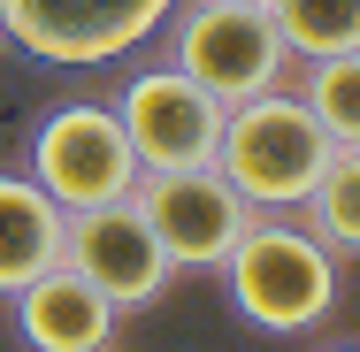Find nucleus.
<instances>
[{
  "instance_id": "nucleus-11",
  "label": "nucleus",
  "mask_w": 360,
  "mask_h": 352,
  "mask_svg": "<svg viewBox=\"0 0 360 352\" xmlns=\"http://www.w3.org/2000/svg\"><path fill=\"white\" fill-rule=\"evenodd\" d=\"M269 23L291 62H322L360 46V0H269Z\"/></svg>"
},
{
  "instance_id": "nucleus-7",
  "label": "nucleus",
  "mask_w": 360,
  "mask_h": 352,
  "mask_svg": "<svg viewBox=\"0 0 360 352\" xmlns=\"http://www.w3.org/2000/svg\"><path fill=\"white\" fill-rule=\"evenodd\" d=\"M62 268L84 276L115 314H139L153 306L161 291H169V253H161V237L146 230V214L131 200H108V207H77L62 214Z\"/></svg>"
},
{
  "instance_id": "nucleus-8",
  "label": "nucleus",
  "mask_w": 360,
  "mask_h": 352,
  "mask_svg": "<svg viewBox=\"0 0 360 352\" xmlns=\"http://www.w3.org/2000/svg\"><path fill=\"white\" fill-rule=\"evenodd\" d=\"M123 138L139 153V169H200L215 161V138H222V100H207L200 84L169 62L153 70H131V84L108 100Z\"/></svg>"
},
{
  "instance_id": "nucleus-13",
  "label": "nucleus",
  "mask_w": 360,
  "mask_h": 352,
  "mask_svg": "<svg viewBox=\"0 0 360 352\" xmlns=\"http://www.w3.org/2000/svg\"><path fill=\"white\" fill-rule=\"evenodd\" d=\"M299 214H307V230H314L330 253H360V145H338V153H330L314 200Z\"/></svg>"
},
{
  "instance_id": "nucleus-2",
  "label": "nucleus",
  "mask_w": 360,
  "mask_h": 352,
  "mask_svg": "<svg viewBox=\"0 0 360 352\" xmlns=\"http://www.w3.org/2000/svg\"><path fill=\"white\" fill-rule=\"evenodd\" d=\"M330 131L307 115V100L276 84V92H253L238 107H222V138H215V169L222 184L245 200L253 214H299L314 200L322 169H330Z\"/></svg>"
},
{
  "instance_id": "nucleus-1",
  "label": "nucleus",
  "mask_w": 360,
  "mask_h": 352,
  "mask_svg": "<svg viewBox=\"0 0 360 352\" xmlns=\"http://www.w3.org/2000/svg\"><path fill=\"white\" fill-rule=\"evenodd\" d=\"M215 276L230 314L261 337H307L338 306V253L307 230V214H253Z\"/></svg>"
},
{
  "instance_id": "nucleus-14",
  "label": "nucleus",
  "mask_w": 360,
  "mask_h": 352,
  "mask_svg": "<svg viewBox=\"0 0 360 352\" xmlns=\"http://www.w3.org/2000/svg\"><path fill=\"white\" fill-rule=\"evenodd\" d=\"M322 352H360V337H338V345H322Z\"/></svg>"
},
{
  "instance_id": "nucleus-4",
  "label": "nucleus",
  "mask_w": 360,
  "mask_h": 352,
  "mask_svg": "<svg viewBox=\"0 0 360 352\" xmlns=\"http://www.w3.org/2000/svg\"><path fill=\"white\" fill-rule=\"evenodd\" d=\"M23 176H31L62 214H77V207L131 200L139 153H131V138H123V123H115L108 100H62V107H46V115L31 123Z\"/></svg>"
},
{
  "instance_id": "nucleus-9",
  "label": "nucleus",
  "mask_w": 360,
  "mask_h": 352,
  "mask_svg": "<svg viewBox=\"0 0 360 352\" xmlns=\"http://www.w3.org/2000/svg\"><path fill=\"white\" fill-rule=\"evenodd\" d=\"M8 306H15V337L31 352H108L115 345V322H123V314L84 276H70L62 261H54L46 276H31Z\"/></svg>"
},
{
  "instance_id": "nucleus-12",
  "label": "nucleus",
  "mask_w": 360,
  "mask_h": 352,
  "mask_svg": "<svg viewBox=\"0 0 360 352\" xmlns=\"http://www.w3.org/2000/svg\"><path fill=\"white\" fill-rule=\"evenodd\" d=\"M299 100H307V115L330 131V145H360V46L307 62Z\"/></svg>"
},
{
  "instance_id": "nucleus-5",
  "label": "nucleus",
  "mask_w": 360,
  "mask_h": 352,
  "mask_svg": "<svg viewBox=\"0 0 360 352\" xmlns=\"http://www.w3.org/2000/svg\"><path fill=\"white\" fill-rule=\"evenodd\" d=\"M176 0H0V39L54 70H108L139 54Z\"/></svg>"
},
{
  "instance_id": "nucleus-6",
  "label": "nucleus",
  "mask_w": 360,
  "mask_h": 352,
  "mask_svg": "<svg viewBox=\"0 0 360 352\" xmlns=\"http://www.w3.org/2000/svg\"><path fill=\"white\" fill-rule=\"evenodd\" d=\"M131 207L146 214V230L161 237L169 268H222V253L245 237L253 207L222 184L215 161L200 169H139L131 184Z\"/></svg>"
},
{
  "instance_id": "nucleus-3",
  "label": "nucleus",
  "mask_w": 360,
  "mask_h": 352,
  "mask_svg": "<svg viewBox=\"0 0 360 352\" xmlns=\"http://www.w3.org/2000/svg\"><path fill=\"white\" fill-rule=\"evenodd\" d=\"M169 70H184L207 100L238 107L253 92H276L291 54L269 23V0H184L169 8Z\"/></svg>"
},
{
  "instance_id": "nucleus-10",
  "label": "nucleus",
  "mask_w": 360,
  "mask_h": 352,
  "mask_svg": "<svg viewBox=\"0 0 360 352\" xmlns=\"http://www.w3.org/2000/svg\"><path fill=\"white\" fill-rule=\"evenodd\" d=\"M54 261H62V207L23 169H0V299H15Z\"/></svg>"
}]
</instances>
